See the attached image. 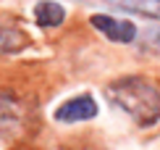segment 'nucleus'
Masks as SVG:
<instances>
[{
	"instance_id": "obj_1",
	"label": "nucleus",
	"mask_w": 160,
	"mask_h": 150,
	"mask_svg": "<svg viewBox=\"0 0 160 150\" xmlns=\"http://www.w3.org/2000/svg\"><path fill=\"white\" fill-rule=\"evenodd\" d=\"M105 95L139 126H155L160 121V87L142 74H126L108 82Z\"/></svg>"
},
{
	"instance_id": "obj_5",
	"label": "nucleus",
	"mask_w": 160,
	"mask_h": 150,
	"mask_svg": "<svg viewBox=\"0 0 160 150\" xmlns=\"http://www.w3.org/2000/svg\"><path fill=\"white\" fill-rule=\"evenodd\" d=\"M32 16H34V24L39 29H58V26L66 24L68 11L58 0H39L34 8H32Z\"/></svg>"
},
{
	"instance_id": "obj_2",
	"label": "nucleus",
	"mask_w": 160,
	"mask_h": 150,
	"mask_svg": "<svg viewBox=\"0 0 160 150\" xmlns=\"http://www.w3.org/2000/svg\"><path fill=\"white\" fill-rule=\"evenodd\" d=\"M97 113H100V105H97L95 95L79 92L74 98H66L52 111V121L55 124H84V121L97 119Z\"/></svg>"
},
{
	"instance_id": "obj_8",
	"label": "nucleus",
	"mask_w": 160,
	"mask_h": 150,
	"mask_svg": "<svg viewBox=\"0 0 160 150\" xmlns=\"http://www.w3.org/2000/svg\"><path fill=\"white\" fill-rule=\"evenodd\" d=\"M150 40H152V42H155V45L160 47V29H152V32H150Z\"/></svg>"
},
{
	"instance_id": "obj_3",
	"label": "nucleus",
	"mask_w": 160,
	"mask_h": 150,
	"mask_svg": "<svg viewBox=\"0 0 160 150\" xmlns=\"http://www.w3.org/2000/svg\"><path fill=\"white\" fill-rule=\"evenodd\" d=\"M89 26L97 32V35H102L105 40H110V42H116V45H129V42H134L137 35H139L134 21L110 16V13H92L89 16Z\"/></svg>"
},
{
	"instance_id": "obj_6",
	"label": "nucleus",
	"mask_w": 160,
	"mask_h": 150,
	"mask_svg": "<svg viewBox=\"0 0 160 150\" xmlns=\"http://www.w3.org/2000/svg\"><path fill=\"white\" fill-rule=\"evenodd\" d=\"M29 45H32V40H29V35H26L24 29L0 21V58H5V56H18V53L26 50Z\"/></svg>"
},
{
	"instance_id": "obj_4",
	"label": "nucleus",
	"mask_w": 160,
	"mask_h": 150,
	"mask_svg": "<svg viewBox=\"0 0 160 150\" xmlns=\"http://www.w3.org/2000/svg\"><path fill=\"white\" fill-rule=\"evenodd\" d=\"M26 103L13 90L0 87V134H16L26 124Z\"/></svg>"
},
{
	"instance_id": "obj_7",
	"label": "nucleus",
	"mask_w": 160,
	"mask_h": 150,
	"mask_svg": "<svg viewBox=\"0 0 160 150\" xmlns=\"http://www.w3.org/2000/svg\"><path fill=\"white\" fill-rule=\"evenodd\" d=\"M97 3L116 8V11H126V13H134V16L160 21V0H97Z\"/></svg>"
}]
</instances>
